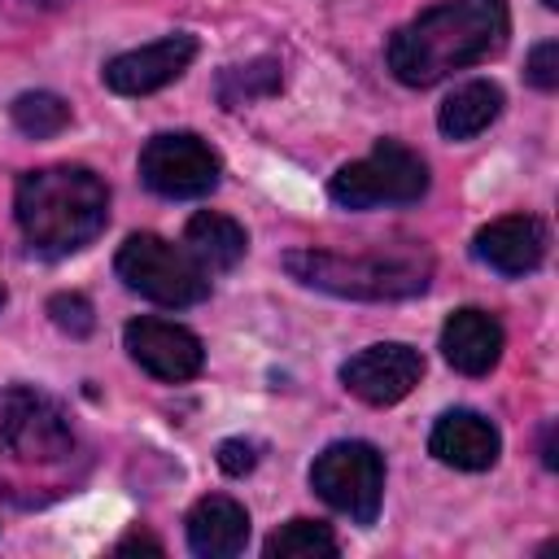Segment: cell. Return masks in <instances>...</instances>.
I'll return each instance as SVG.
<instances>
[{"label":"cell","mask_w":559,"mask_h":559,"mask_svg":"<svg viewBox=\"0 0 559 559\" xmlns=\"http://www.w3.org/2000/svg\"><path fill=\"white\" fill-rule=\"evenodd\" d=\"M218 467H223L227 476H245V472H253V467H258V445L245 441V437H227V441L218 445Z\"/></svg>","instance_id":"obj_23"},{"label":"cell","mask_w":559,"mask_h":559,"mask_svg":"<svg viewBox=\"0 0 559 559\" xmlns=\"http://www.w3.org/2000/svg\"><path fill=\"white\" fill-rule=\"evenodd\" d=\"M424 380V354L406 341H380L341 362V384L367 406H393Z\"/></svg>","instance_id":"obj_10"},{"label":"cell","mask_w":559,"mask_h":559,"mask_svg":"<svg viewBox=\"0 0 559 559\" xmlns=\"http://www.w3.org/2000/svg\"><path fill=\"white\" fill-rule=\"evenodd\" d=\"M13 218L26 245L44 258H70L87 249L109 223V188L87 166H39L17 179Z\"/></svg>","instance_id":"obj_2"},{"label":"cell","mask_w":559,"mask_h":559,"mask_svg":"<svg viewBox=\"0 0 559 559\" xmlns=\"http://www.w3.org/2000/svg\"><path fill=\"white\" fill-rule=\"evenodd\" d=\"M262 555L266 559H332L341 555V542L332 537L323 520H288L266 537Z\"/></svg>","instance_id":"obj_19"},{"label":"cell","mask_w":559,"mask_h":559,"mask_svg":"<svg viewBox=\"0 0 559 559\" xmlns=\"http://www.w3.org/2000/svg\"><path fill=\"white\" fill-rule=\"evenodd\" d=\"M472 253L498 275H528L546 258V227L533 214H502L472 236Z\"/></svg>","instance_id":"obj_12"},{"label":"cell","mask_w":559,"mask_h":559,"mask_svg":"<svg viewBox=\"0 0 559 559\" xmlns=\"http://www.w3.org/2000/svg\"><path fill=\"white\" fill-rule=\"evenodd\" d=\"M528 83L542 87V92H555L559 87V39H546L528 52V66H524Z\"/></svg>","instance_id":"obj_22"},{"label":"cell","mask_w":559,"mask_h":559,"mask_svg":"<svg viewBox=\"0 0 559 559\" xmlns=\"http://www.w3.org/2000/svg\"><path fill=\"white\" fill-rule=\"evenodd\" d=\"M74 450L70 419L61 406L26 384L0 389V454L13 463H57Z\"/></svg>","instance_id":"obj_7"},{"label":"cell","mask_w":559,"mask_h":559,"mask_svg":"<svg viewBox=\"0 0 559 559\" xmlns=\"http://www.w3.org/2000/svg\"><path fill=\"white\" fill-rule=\"evenodd\" d=\"M61 4H70V0H0V9L13 17H44V13H57Z\"/></svg>","instance_id":"obj_24"},{"label":"cell","mask_w":559,"mask_h":559,"mask_svg":"<svg viewBox=\"0 0 559 559\" xmlns=\"http://www.w3.org/2000/svg\"><path fill=\"white\" fill-rule=\"evenodd\" d=\"M502 105H507V96H502V87H498L493 79H472V83L454 87V92L441 100L437 127H441L445 140H472V135H480L489 122H498Z\"/></svg>","instance_id":"obj_17"},{"label":"cell","mask_w":559,"mask_h":559,"mask_svg":"<svg viewBox=\"0 0 559 559\" xmlns=\"http://www.w3.org/2000/svg\"><path fill=\"white\" fill-rule=\"evenodd\" d=\"M428 162L402 144V140H376V148L358 162H345L332 183L328 197L341 210H376V205H415L428 192Z\"/></svg>","instance_id":"obj_4"},{"label":"cell","mask_w":559,"mask_h":559,"mask_svg":"<svg viewBox=\"0 0 559 559\" xmlns=\"http://www.w3.org/2000/svg\"><path fill=\"white\" fill-rule=\"evenodd\" d=\"M183 249L201 262L205 275H214V271H231V266L245 258L249 236H245V227H240L231 214L197 210V214L188 218V227H183Z\"/></svg>","instance_id":"obj_16"},{"label":"cell","mask_w":559,"mask_h":559,"mask_svg":"<svg viewBox=\"0 0 559 559\" xmlns=\"http://www.w3.org/2000/svg\"><path fill=\"white\" fill-rule=\"evenodd\" d=\"M428 454L454 472H489L502 454V437L480 411H445L428 432Z\"/></svg>","instance_id":"obj_13"},{"label":"cell","mask_w":559,"mask_h":559,"mask_svg":"<svg viewBox=\"0 0 559 559\" xmlns=\"http://www.w3.org/2000/svg\"><path fill=\"white\" fill-rule=\"evenodd\" d=\"M223 162L197 131H157L140 148V179L166 201H192L218 188Z\"/></svg>","instance_id":"obj_8"},{"label":"cell","mask_w":559,"mask_h":559,"mask_svg":"<svg viewBox=\"0 0 559 559\" xmlns=\"http://www.w3.org/2000/svg\"><path fill=\"white\" fill-rule=\"evenodd\" d=\"M188 550L201 559H231L249 546V511L227 493H205L192 502L188 520Z\"/></svg>","instance_id":"obj_15"},{"label":"cell","mask_w":559,"mask_h":559,"mask_svg":"<svg viewBox=\"0 0 559 559\" xmlns=\"http://www.w3.org/2000/svg\"><path fill=\"white\" fill-rule=\"evenodd\" d=\"M542 4H546V9H559V0H542Z\"/></svg>","instance_id":"obj_26"},{"label":"cell","mask_w":559,"mask_h":559,"mask_svg":"<svg viewBox=\"0 0 559 559\" xmlns=\"http://www.w3.org/2000/svg\"><path fill=\"white\" fill-rule=\"evenodd\" d=\"M284 87V66L275 57H253L245 66H227L218 74V105L223 109H245L253 100H266Z\"/></svg>","instance_id":"obj_18"},{"label":"cell","mask_w":559,"mask_h":559,"mask_svg":"<svg viewBox=\"0 0 559 559\" xmlns=\"http://www.w3.org/2000/svg\"><path fill=\"white\" fill-rule=\"evenodd\" d=\"M310 489L354 524H376L384 498V454L371 441H332L310 463Z\"/></svg>","instance_id":"obj_6"},{"label":"cell","mask_w":559,"mask_h":559,"mask_svg":"<svg viewBox=\"0 0 559 559\" xmlns=\"http://www.w3.org/2000/svg\"><path fill=\"white\" fill-rule=\"evenodd\" d=\"M114 271L118 280L157 301V306H197L210 297V275L201 271V262L183 249V245H170L153 231H135L118 245V258H114Z\"/></svg>","instance_id":"obj_5"},{"label":"cell","mask_w":559,"mask_h":559,"mask_svg":"<svg viewBox=\"0 0 559 559\" xmlns=\"http://www.w3.org/2000/svg\"><path fill=\"white\" fill-rule=\"evenodd\" d=\"M284 271L319 293L354 301H402L428 288L432 258L424 249H371V253H332V249H293Z\"/></svg>","instance_id":"obj_3"},{"label":"cell","mask_w":559,"mask_h":559,"mask_svg":"<svg viewBox=\"0 0 559 559\" xmlns=\"http://www.w3.org/2000/svg\"><path fill=\"white\" fill-rule=\"evenodd\" d=\"M507 332L498 314L480 306H463L441 323V354L459 376H489L502 362Z\"/></svg>","instance_id":"obj_14"},{"label":"cell","mask_w":559,"mask_h":559,"mask_svg":"<svg viewBox=\"0 0 559 559\" xmlns=\"http://www.w3.org/2000/svg\"><path fill=\"white\" fill-rule=\"evenodd\" d=\"M507 35V0H437L389 35L384 61L402 87H432L445 74L502 52Z\"/></svg>","instance_id":"obj_1"},{"label":"cell","mask_w":559,"mask_h":559,"mask_svg":"<svg viewBox=\"0 0 559 559\" xmlns=\"http://www.w3.org/2000/svg\"><path fill=\"white\" fill-rule=\"evenodd\" d=\"M9 118L22 135L31 140H48L57 131L70 127V105L57 96V92H22L13 105H9Z\"/></svg>","instance_id":"obj_20"},{"label":"cell","mask_w":559,"mask_h":559,"mask_svg":"<svg viewBox=\"0 0 559 559\" xmlns=\"http://www.w3.org/2000/svg\"><path fill=\"white\" fill-rule=\"evenodd\" d=\"M131 550H148V555H162V542H153V537H140V533H131L127 542H118V555H131Z\"/></svg>","instance_id":"obj_25"},{"label":"cell","mask_w":559,"mask_h":559,"mask_svg":"<svg viewBox=\"0 0 559 559\" xmlns=\"http://www.w3.org/2000/svg\"><path fill=\"white\" fill-rule=\"evenodd\" d=\"M4 297H9V293H4V284H0V306H4Z\"/></svg>","instance_id":"obj_27"},{"label":"cell","mask_w":559,"mask_h":559,"mask_svg":"<svg viewBox=\"0 0 559 559\" xmlns=\"http://www.w3.org/2000/svg\"><path fill=\"white\" fill-rule=\"evenodd\" d=\"M122 345L140 371H148L153 380H166V384H183V380L201 376V367H205L201 336L175 319L140 314L122 328Z\"/></svg>","instance_id":"obj_9"},{"label":"cell","mask_w":559,"mask_h":559,"mask_svg":"<svg viewBox=\"0 0 559 559\" xmlns=\"http://www.w3.org/2000/svg\"><path fill=\"white\" fill-rule=\"evenodd\" d=\"M197 57V35L188 31H175V35H162L144 48H131V52H118L105 61L100 79L109 92L118 96H148L166 83H175Z\"/></svg>","instance_id":"obj_11"},{"label":"cell","mask_w":559,"mask_h":559,"mask_svg":"<svg viewBox=\"0 0 559 559\" xmlns=\"http://www.w3.org/2000/svg\"><path fill=\"white\" fill-rule=\"evenodd\" d=\"M48 314H52V323H57L61 332H70V336H87V332L96 328L92 301H87L83 293H52V297H48Z\"/></svg>","instance_id":"obj_21"}]
</instances>
